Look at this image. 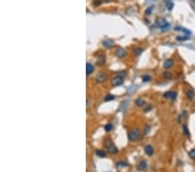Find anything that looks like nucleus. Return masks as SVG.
Masks as SVG:
<instances>
[{"instance_id":"nucleus-16","label":"nucleus","mask_w":195,"mask_h":172,"mask_svg":"<svg viewBox=\"0 0 195 172\" xmlns=\"http://www.w3.org/2000/svg\"><path fill=\"white\" fill-rule=\"evenodd\" d=\"M128 104V102H127V101H124V102L121 103L120 105V108H119V111H123L124 110L127 108Z\"/></svg>"},{"instance_id":"nucleus-19","label":"nucleus","mask_w":195,"mask_h":172,"mask_svg":"<svg viewBox=\"0 0 195 172\" xmlns=\"http://www.w3.org/2000/svg\"><path fill=\"white\" fill-rule=\"evenodd\" d=\"M163 76L164 77L166 78V79H171L172 77H173V75H172L171 72H168V71H165L163 73Z\"/></svg>"},{"instance_id":"nucleus-6","label":"nucleus","mask_w":195,"mask_h":172,"mask_svg":"<svg viewBox=\"0 0 195 172\" xmlns=\"http://www.w3.org/2000/svg\"><path fill=\"white\" fill-rule=\"evenodd\" d=\"M144 150H145V153L149 157H152L154 153V149L152 145H146L145 148H144Z\"/></svg>"},{"instance_id":"nucleus-25","label":"nucleus","mask_w":195,"mask_h":172,"mask_svg":"<svg viewBox=\"0 0 195 172\" xmlns=\"http://www.w3.org/2000/svg\"><path fill=\"white\" fill-rule=\"evenodd\" d=\"M189 157H190L192 159L195 160V149H192V150L189 152Z\"/></svg>"},{"instance_id":"nucleus-7","label":"nucleus","mask_w":195,"mask_h":172,"mask_svg":"<svg viewBox=\"0 0 195 172\" xmlns=\"http://www.w3.org/2000/svg\"><path fill=\"white\" fill-rule=\"evenodd\" d=\"M106 78H107V76L104 72L98 73L97 76H96V81L99 82V83H102V82L106 80Z\"/></svg>"},{"instance_id":"nucleus-27","label":"nucleus","mask_w":195,"mask_h":172,"mask_svg":"<svg viewBox=\"0 0 195 172\" xmlns=\"http://www.w3.org/2000/svg\"><path fill=\"white\" fill-rule=\"evenodd\" d=\"M112 129H113V125L111 124V123H108V124L105 126V131H110Z\"/></svg>"},{"instance_id":"nucleus-26","label":"nucleus","mask_w":195,"mask_h":172,"mask_svg":"<svg viewBox=\"0 0 195 172\" xmlns=\"http://www.w3.org/2000/svg\"><path fill=\"white\" fill-rule=\"evenodd\" d=\"M150 76H148V75H144L142 76V81L143 82H148L150 81Z\"/></svg>"},{"instance_id":"nucleus-5","label":"nucleus","mask_w":195,"mask_h":172,"mask_svg":"<svg viewBox=\"0 0 195 172\" xmlns=\"http://www.w3.org/2000/svg\"><path fill=\"white\" fill-rule=\"evenodd\" d=\"M164 97H166V98H171L172 100H175L176 99V97H177V93L175 91H167L166 93H164Z\"/></svg>"},{"instance_id":"nucleus-17","label":"nucleus","mask_w":195,"mask_h":172,"mask_svg":"<svg viewBox=\"0 0 195 172\" xmlns=\"http://www.w3.org/2000/svg\"><path fill=\"white\" fill-rule=\"evenodd\" d=\"M96 155L100 157H106V152L103 149H98L96 151Z\"/></svg>"},{"instance_id":"nucleus-12","label":"nucleus","mask_w":195,"mask_h":172,"mask_svg":"<svg viewBox=\"0 0 195 172\" xmlns=\"http://www.w3.org/2000/svg\"><path fill=\"white\" fill-rule=\"evenodd\" d=\"M93 71H94V66H93L91 64L88 63V64H87V66H86V72H87V75H90Z\"/></svg>"},{"instance_id":"nucleus-28","label":"nucleus","mask_w":195,"mask_h":172,"mask_svg":"<svg viewBox=\"0 0 195 172\" xmlns=\"http://www.w3.org/2000/svg\"><path fill=\"white\" fill-rule=\"evenodd\" d=\"M154 8V6H151V7H149L148 10H147V12H146V13L147 14H151V12H152V9Z\"/></svg>"},{"instance_id":"nucleus-21","label":"nucleus","mask_w":195,"mask_h":172,"mask_svg":"<svg viewBox=\"0 0 195 172\" xmlns=\"http://www.w3.org/2000/svg\"><path fill=\"white\" fill-rule=\"evenodd\" d=\"M166 7L168 11H172V9L174 8V4L172 2H166Z\"/></svg>"},{"instance_id":"nucleus-1","label":"nucleus","mask_w":195,"mask_h":172,"mask_svg":"<svg viewBox=\"0 0 195 172\" xmlns=\"http://www.w3.org/2000/svg\"><path fill=\"white\" fill-rule=\"evenodd\" d=\"M104 145H105V147L107 148V149H108V151L109 152L110 154H115V153H117V152H118L117 148L115 147L114 144H113L111 140L107 139L105 141V143H104Z\"/></svg>"},{"instance_id":"nucleus-2","label":"nucleus","mask_w":195,"mask_h":172,"mask_svg":"<svg viewBox=\"0 0 195 172\" xmlns=\"http://www.w3.org/2000/svg\"><path fill=\"white\" fill-rule=\"evenodd\" d=\"M140 137V131H138L137 129H133L129 131L128 133V138L131 142H134V141H137Z\"/></svg>"},{"instance_id":"nucleus-4","label":"nucleus","mask_w":195,"mask_h":172,"mask_svg":"<svg viewBox=\"0 0 195 172\" xmlns=\"http://www.w3.org/2000/svg\"><path fill=\"white\" fill-rule=\"evenodd\" d=\"M123 84V77L121 76L117 75L115 78H113L112 80V84L114 86H120Z\"/></svg>"},{"instance_id":"nucleus-10","label":"nucleus","mask_w":195,"mask_h":172,"mask_svg":"<svg viewBox=\"0 0 195 172\" xmlns=\"http://www.w3.org/2000/svg\"><path fill=\"white\" fill-rule=\"evenodd\" d=\"M173 65H174V61L172 60L171 58L166 59V60L164 62V67H165L166 69L171 68V67H173Z\"/></svg>"},{"instance_id":"nucleus-3","label":"nucleus","mask_w":195,"mask_h":172,"mask_svg":"<svg viewBox=\"0 0 195 172\" xmlns=\"http://www.w3.org/2000/svg\"><path fill=\"white\" fill-rule=\"evenodd\" d=\"M156 25H157V27H159L164 30H167L169 26H170L169 23H167V22L166 21L165 18H159L156 19Z\"/></svg>"},{"instance_id":"nucleus-22","label":"nucleus","mask_w":195,"mask_h":172,"mask_svg":"<svg viewBox=\"0 0 195 172\" xmlns=\"http://www.w3.org/2000/svg\"><path fill=\"white\" fill-rule=\"evenodd\" d=\"M190 38L188 36H184V37H181V36H178L177 37V40L179 41H186V40H188V39Z\"/></svg>"},{"instance_id":"nucleus-23","label":"nucleus","mask_w":195,"mask_h":172,"mask_svg":"<svg viewBox=\"0 0 195 172\" xmlns=\"http://www.w3.org/2000/svg\"><path fill=\"white\" fill-rule=\"evenodd\" d=\"M141 52H142V49H140V48H136V49H134V55H136V56L140 55V53H141Z\"/></svg>"},{"instance_id":"nucleus-24","label":"nucleus","mask_w":195,"mask_h":172,"mask_svg":"<svg viewBox=\"0 0 195 172\" xmlns=\"http://www.w3.org/2000/svg\"><path fill=\"white\" fill-rule=\"evenodd\" d=\"M183 131H184V133L186 135V136H190V132H189L187 126H186V124L183 125Z\"/></svg>"},{"instance_id":"nucleus-13","label":"nucleus","mask_w":195,"mask_h":172,"mask_svg":"<svg viewBox=\"0 0 195 172\" xmlns=\"http://www.w3.org/2000/svg\"><path fill=\"white\" fill-rule=\"evenodd\" d=\"M174 30H179V32H184L185 34H186V35H191V32H190V30H186V29H185V28H182V27H176V28H174Z\"/></svg>"},{"instance_id":"nucleus-9","label":"nucleus","mask_w":195,"mask_h":172,"mask_svg":"<svg viewBox=\"0 0 195 172\" xmlns=\"http://www.w3.org/2000/svg\"><path fill=\"white\" fill-rule=\"evenodd\" d=\"M102 44H103L104 47L109 48H109H112L113 46L115 45V43L112 40H110V39H106V40H104L102 42Z\"/></svg>"},{"instance_id":"nucleus-14","label":"nucleus","mask_w":195,"mask_h":172,"mask_svg":"<svg viewBox=\"0 0 195 172\" xmlns=\"http://www.w3.org/2000/svg\"><path fill=\"white\" fill-rule=\"evenodd\" d=\"M135 104L139 107H142L144 104H145V101H144L142 98H138L137 100H135Z\"/></svg>"},{"instance_id":"nucleus-11","label":"nucleus","mask_w":195,"mask_h":172,"mask_svg":"<svg viewBox=\"0 0 195 172\" xmlns=\"http://www.w3.org/2000/svg\"><path fill=\"white\" fill-rule=\"evenodd\" d=\"M116 55L118 58H123L126 56V51L125 50L122 49V48H119L117 50H116Z\"/></svg>"},{"instance_id":"nucleus-8","label":"nucleus","mask_w":195,"mask_h":172,"mask_svg":"<svg viewBox=\"0 0 195 172\" xmlns=\"http://www.w3.org/2000/svg\"><path fill=\"white\" fill-rule=\"evenodd\" d=\"M147 169H148V163H147L146 161H141L140 162L139 165H138V170H141V171H145Z\"/></svg>"},{"instance_id":"nucleus-20","label":"nucleus","mask_w":195,"mask_h":172,"mask_svg":"<svg viewBox=\"0 0 195 172\" xmlns=\"http://www.w3.org/2000/svg\"><path fill=\"white\" fill-rule=\"evenodd\" d=\"M114 99H115V96L109 94V95L106 96L105 98H104V101H106V102H109V101H112V100H114Z\"/></svg>"},{"instance_id":"nucleus-18","label":"nucleus","mask_w":195,"mask_h":172,"mask_svg":"<svg viewBox=\"0 0 195 172\" xmlns=\"http://www.w3.org/2000/svg\"><path fill=\"white\" fill-rule=\"evenodd\" d=\"M126 166H128V164L126 162H119L116 164V167L118 169H121V168H122V167H126Z\"/></svg>"},{"instance_id":"nucleus-15","label":"nucleus","mask_w":195,"mask_h":172,"mask_svg":"<svg viewBox=\"0 0 195 172\" xmlns=\"http://www.w3.org/2000/svg\"><path fill=\"white\" fill-rule=\"evenodd\" d=\"M186 96H187V97L189 98V99H193V98L194 97V92L193 91H192V90H187L186 91Z\"/></svg>"}]
</instances>
